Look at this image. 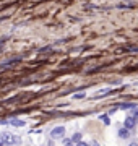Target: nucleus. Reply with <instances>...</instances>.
Listing matches in <instances>:
<instances>
[{"label": "nucleus", "mask_w": 138, "mask_h": 146, "mask_svg": "<svg viewBox=\"0 0 138 146\" xmlns=\"http://www.w3.org/2000/svg\"><path fill=\"white\" fill-rule=\"evenodd\" d=\"M0 140L3 141V145L11 146V145H18V143H20V136H13L11 133L5 131V133H2V135H0Z\"/></svg>", "instance_id": "obj_1"}, {"label": "nucleus", "mask_w": 138, "mask_h": 146, "mask_svg": "<svg viewBox=\"0 0 138 146\" xmlns=\"http://www.w3.org/2000/svg\"><path fill=\"white\" fill-rule=\"evenodd\" d=\"M65 135V128L64 127H55V128H52V131H50V136H52L54 140H57V138H64Z\"/></svg>", "instance_id": "obj_2"}, {"label": "nucleus", "mask_w": 138, "mask_h": 146, "mask_svg": "<svg viewBox=\"0 0 138 146\" xmlns=\"http://www.w3.org/2000/svg\"><path fill=\"white\" fill-rule=\"evenodd\" d=\"M138 120L133 117V115H128L127 119H125V128H128V130H133L135 128V125H137Z\"/></svg>", "instance_id": "obj_3"}, {"label": "nucleus", "mask_w": 138, "mask_h": 146, "mask_svg": "<svg viewBox=\"0 0 138 146\" xmlns=\"http://www.w3.org/2000/svg\"><path fill=\"white\" fill-rule=\"evenodd\" d=\"M137 107V104H133V102H123V104L119 106V109L122 110H128V109H135Z\"/></svg>", "instance_id": "obj_4"}, {"label": "nucleus", "mask_w": 138, "mask_h": 146, "mask_svg": "<svg viewBox=\"0 0 138 146\" xmlns=\"http://www.w3.org/2000/svg\"><path fill=\"white\" fill-rule=\"evenodd\" d=\"M130 131L132 130H128V128H125V127L120 128V130H119V138H128V136H130Z\"/></svg>", "instance_id": "obj_5"}, {"label": "nucleus", "mask_w": 138, "mask_h": 146, "mask_svg": "<svg viewBox=\"0 0 138 146\" xmlns=\"http://www.w3.org/2000/svg\"><path fill=\"white\" fill-rule=\"evenodd\" d=\"M8 123H11L13 127H23V125H25V122H23V120H18V119H13V120H10Z\"/></svg>", "instance_id": "obj_6"}, {"label": "nucleus", "mask_w": 138, "mask_h": 146, "mask_svg": "<svg viewBox=\"0 0 138 146\" xmlns=\"http://www.w3.org/2000/svg\"><path fill=\"white\" fill-rule=\"evenodd\" d=\"M72 141H73V143H80L81 141V133H75L73 138H72Z\"/></svg>", "instance_id": "obj_7"}, {"label": "nucleus", "mask_w": 138, "mask_h": 146, "mask_svg": "<svg viewBox=\"0 0 138 146\" xmlns=\"http://www.w3.org/2000/svg\"><path fill=\"white\" fill-rule=\"evenodd\" d=\"M99 119H101L102 122H104V123H106V125H109V123H111V119H109V117H107L106 114H104V115H101V117H99Z\"/></svg>", "instance_id": "obj_8"}, {"label": "nucleus", "mask_w": 138, "mask_h": 146, "mask_svg": "<svg viewBox=\"0 0 138 146\" xmlns=\"http://www.w3.org/2000/svg\"><path fill=\"white\" fill-rule=\"evenodd\" d=\"M75 143L72 141V138H65L64 140V146H73Z\"/></svg>", "instance_id": "obj_9"}, {"label": "nucleus", "mask_w": 138, "mask_h": 146, "mask_svg": "<svg viewBox=\"0 0 138 146\" xmlns=\"http://www.w3.org/2000/svg\"><path fill=\"white\" fill-rule=\"evenodd\" d=\"M49 50H52V47H50V46H49V47H42V49H39V52H41V54H47Z\"/></svg>", "instance_id": "obj_10"}, {"label": "nucleus", "mask_w": 138, "mask_h": 146, "mask_svg": "<svg viewBox=\"0 0 138 146\" xmlns=\"http://www.w3.org/2000/svg\"><path fill=\"white\" fill-rule=\"evenodd\" d=\"M81 98H85V93H80V94H75V99H81Z\"/></svg>", "instance_id": "obj_11"}, {"label": "nucleus", "mask_w": 138, "mask_h": 146, "mask_svg": "<svg viewBox=\"0 0 138 146\" xmlns=\"http://www.w3.org/2000/svg\"><path fill=\"white\" fill-rule=\"evenodd\" d=\"M90 146H101V145H99L98 141H91V143H90Z\"/></svg>", "instance_id": "obj_12"}, {"label": "nucleus", "mask_w": 138, "mask_h": 146, "mask_svg": "<svg viewBox=\"0 0 138 146\" xmlns=\"http://www.w3.org/2000/svg\"><path fill=\"white\" fill-rule=\"evenodd\" d=\"M3 44H5V39H2V41H0V52H2V47H3Z\"/></svg>", "instance_id": "obj_13"}, {"label": "nucleus", "mask_w": 138, "mask_h": 146, "mask_svg": "<svg viewBox=\"0 0 138 146\" xmlns=\"http://www.w3.org/2000/svg\"><path fill=\"white\" fill-rule=\"evenodd\" d=\"M112 93H114V91H109V93H107V91H106V94H112ZM102 94H104V93H101V94H98V96H96V98H101Z\"/></svg>", "instance_id": "obj_14"}, {"label": "nucleus", "mask_w": 138, "mask_h": 146, "mask_svg": "<svg viewBox=\"0 0 138 146\" xmlns=\"http://www.w3.org/2000/svg\"><path fill=\"white\" fill-rule=\"evenodd\" d=\"M75 146H88V145H86V143H83V141H80V143H76Z\"/></svg>", "instance_id": "obj_15"}, {"label": "nucleus", "mask_w": 138, "mask_h": 146, "mask_svg": "<svg viewBox=\"0 0 138 146\" xmlns=\"http://www.w3.org/2000/svg\"><path fill=\"white\" fill-rule=\"evenodd\" d=\"M132 115H133V117H135V119H137V120H138V112H133V114H132Z\"/></svg>", "instance_id": "obj_16"}, {"label": "nucleus", "mask_w": 138, "mask_h": 146, "mask_svg": "<svg viewBox=\"0 0 138 146\" xmlns=\"http://www.w3.org/2000/svg\"><path fill=\"white\" fill-rule=\"evenodd\" d=\"M47 146H54V141H49V143H47Z\"/></svg>", "instance_id": "obj_17"}, {"label": "nucleus", "mask_w": 138, "mask_h": 146, "mask_svg": "<svg viewBox=\"0 0 138 146\" xmlns=\"http://www.w3.org/2000/svg\"><path fill=\"white\" fill-rule=\"evenodd\" d=\"M128 146H138V143H130Z\"/></svg>", "instance_id": "obj_18"}, {"label": "nucleus", "mask_w": 138, "mask_h": 146, "mask_svg": "<svg viewBox=\"0 0 138 146\" xmlns=\"http://www.w3.org/2000/svg\"><path fill=\"white\" fill-rule=\"evenodd\" d=\"M0 146H3V141H2V140H0Z\"/></svg>", "instance_id": "obj_19"}]
</instances>
